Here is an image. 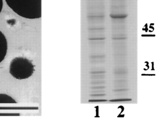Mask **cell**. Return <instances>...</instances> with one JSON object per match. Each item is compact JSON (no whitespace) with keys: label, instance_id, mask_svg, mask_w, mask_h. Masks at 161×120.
Wrapping results in <instances>:
<instances>
[{"label":"cell","instance_id":"6da1fadb","mask_svg":"<svg viewBox=\"0 0 161 120\" xmlns=\"http://www.w3.org/2000/svg\"><path fill=\"white\" fill-rule=\"evenodd\" d=\"M8 6L19 16L29 19L42 16L41 0H5Z\"/></svg>","mask_w":161,"mask_h":120},{"label":"cell","instance_id":"7a4b0ae2","mask_svg":"<svg viewBox=\"0 0 161 120\" xmlns=\"http://www.w3.org/2000/svg\"><path fill=\"white\" fill-rule=\"evenodd\" d=\"M35 67L32 60L25 57H17L10 62L9 72L16 79H26L34 74Z\"/></svg>","mask_w":161,"mask_h":120},{"label":"cell","instance_id":"3957f363","mask_svg":"<svg viewBox=\"0 0 161 120\" xmlns=\"http://www.w3.org/2000/svg\"><path fill=\"white\" fill-rule=\"evenodd\" d=\"M18 103L12 97L5 93H0V116H19L16 112Z\"/></svg>","mask_w":161,"mask_h":120},{"label":"cell","instance_id":"277c9868","mask_svg":"<svg viewBox=\"0 0 161 120\" xmlns=\"http://www.w3.org/2000/svg\"><path fill=\"white\" fill-rule=\"evenodd\" d=\"M8 50V42L4 34L0 31V63L5 59Z\"/></svg>","mask_w":161,"mask_h":120},{"label":"cell","instance_id":"5b68a950","mask_svg":"<svg viewBox=\"0 0 161 120\" xmlns=\"http://www.w3.org/2000/svg\"><path fill=\"white\" fill-rule=\"evenodd\" d=\"M131 99H114L109 100L110 102H119V101H130Z\"/></svg>","mask_w":161,"mask_h":120},{"label":"cell","instance_id":"8992f818","mask_svg":"<svg viewBox=\"0 0 161 120\" xmlns=\"http://www.w3.org/2000/svg\"><path fill=\"white\" fill-rule=\"evenodd\" d=\"M118 108H121V112L119 113V114L118 115L117 117L118 118H119V117H124V116H125V114H123V115H121V113L124 111V108L123 107V106H120Z\"/></svg>","mask_w":161,"mask_h":120},{"label":"cell","instance_id":"52a82bcc","mask_svg":"<svg viewBox=\"0 0 161 120\" xmlns=\"http://www.w3.org/2000/svg\"><path fill=\"white\" fill-rule=\"evenodd\" d=\"M107 101L106 99H90L88 100L89 102H104Z\"/></svg>","mask_w":161,"mask_h":120},{"label":"cell","instance_id":"ba28073f","mask_svg":"<svg viewBox=\"0 0 161 120\" xmlns=\"http://www.w3.org/2000/svg\"><path fill=\"white\" fill-rule=\"evenodd\" d=\"M95 108H96V116L95 117H100L99 116V107L97 106L95 107Z\"/></svg>","mask_w":161,"mask_h":120},{"label":"cell","instance_id":"9c48e42d","mask_svg":"<svg viewBox=\"0 0 161 120\" xmlns=\"http://www.w3.org/2000/svg\"><path fill=\"white\" fill-rule=\"evenodd\" d=\"M3 7V0H0V14L1 13Z\"/></svg>","mask_w":161,"mask_h":120},{"label":"cell","instance_id":"30bf717a","mask_svg":"<svg viewBox=\"0 0 161 120\" xmlns=\"http://www.w3.org/2000/svg\"><path fill=\"white\" fill-rule=\"evenodd\" d=\"M145 63H147V65H146V66L147 67V69H145V68H144V70H147L148 69L150 68V67L149 66V65H148L149 62H145Z\"/></svg>","mask_w":161,"mask_h":120},{"label":"cell","instance_id":"8fae6325","mask_svg":"<svg viewBox=\"0 0 161 120\" xmlns=\"http://www.w3.org/2000/svg\"><path fill=\"white\" fill-rule=\"evenodd\" d=\"M141 76H155V74H142Z\"/></svg>","mask_w":161,"mask_h":120},{"label":"cell","instance_id":"7c38bea8","mask_svg":"<svg viewBox=\"0 0 161 120\" xmlns=\"http://www.w3.org/2000/svg\"><path fill=\"white\" fill-rule=\"evenodd\" d=\"M142 37H153V36H155V35H142Z\"/></svg>","mask_w":161,"mask_h":120},{"label":"cell","instance_id":"4fadbf2b","mask_svg":"<svg viewBox=\"0 0 161 120\" xmlns=\"http://www.w3.org/2000/svg\"><path fill=\"white\" fill-rule=\"evenodd\" d=\"M145 27H146V28H145V29H143L142 30H144V31H146V32H147L148 30L147 24V23L145 25Z\"/></svg>","mask_w":161,"mask_h":120},{"label":"cell","instance_id":"5bb4252c","mask_svg":"<svg viewBox=\"0 0 161 120\" xmlns=\"http://www.w3.org/2000/svg\"><path fill=\"white\" fill-rule=\"evenodd\" d=\"M152 65V68L151 70H154V62H151Z\"/></svg>","mask_w":161,"mask_h":120},{"label":"cell","instance_id":"9a60e30c","mask_svg":"<svg viewBox=\"0 0 161 120\" xmlns=\"http://www.w3.org/2000/svg\"><path fill=\"white\" fill-rule=\"evenodd\" d=\"M104 95V94H96V95H91V96H102Z\"/></svg>","mask_w":161,"mask_h":120}]
</instances>
